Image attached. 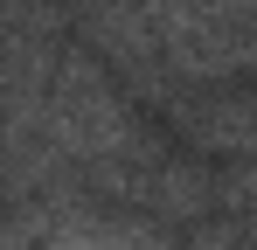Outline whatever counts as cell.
Returning a JSON list of instances; mask_svg holds the SVG:
<instances>
[{
	"label": "cell",
	"instance_id": "cell-1",
	"mask_svg": "<svg viewBox=\"0 0 257 250\" xmlns=\"http://www.w3.org/2000/svg\"><path fill=\"white\" fill-rule=\"evenodd\" d=\"M49 146L77 167H118V160H160L132 97L104 77L90 49H63V70L49 83Z\"/></svg>",
	"mask_w": 257,
	"mask_h": 250
},
{
	"label": "cell",
	"instance_id": "cell-2",
	"mask_svg": "<svg viewBox=\"0 0 257 250\" xmlns=\"http://www.w3.org/2000/svg\"><path fill=\"white\" fill-rule=\"evenodd\" d=\"M167 111L202 153L257 160V90H236V83L229 90H195V97H174Z\"/></svg>",
	"mask_w": 257,
	"mask_h": 250
}]
</instances>
